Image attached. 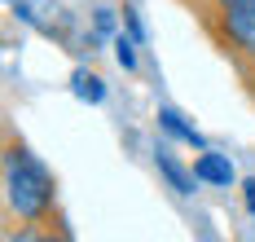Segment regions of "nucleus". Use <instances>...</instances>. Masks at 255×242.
Instances as JSON below:
<instances>
[{
	"label": "nucleus",
	"mask_w": 255,
	"mask_h": 242,
	"mask_svg": "<svg viewBox=\"0 0 255 242\" xmlns=\"http://www.w3.org/2000/svg\"><path fill=\"white\" fill-rule=\"evenodd\" d=\"M4 198L22 220H44L53 207V176L40 159H31L22 145L4 159Z\"/></svg>",
	"instance_id": "obj_1"
},
{
	"label": "nucleus",
	"mask_w": 255,
	"mask_h": 242,
	"mask_svg": "<svg viewBox=\"0 0 255 242\" xmlns=\"http://www.w3.org/2000/svg\"><path fill=\"white\" fill-rule=\"evenodd\" d=\"M211 27L238 57H255V0H211Z\"/></svg>",
	"instance_id": "obj_2"
},
{
	"label": "nucleus",
	"mask_w": 255,
	"mask_h": 242,
	"mask_svg": "<svg viewBox=\"0 0 255 242\" xmlns=\"http://www.w3.org/2000/svg\"><path fill=\"white\" fill-rule=\"evenodd\" d=\"M13 9H18V18L31 22L35 31H44V35H57L62 31V9L53 4V0H9Z\"/></svg>",
	"instance_id": "obj_3"
},
{
	"label": "nucleus",
	"mask_w": 255,
	"mask_h": 242,
	"mask_svg": "<svg viewBox=\"0 0 255 242\" xmlns=\"http://www.w3.org/2000/svg\"><path fill=\"white\" fill-rule=\"evenodd\" d=\"M194 176L198 181H207V185H229L233 181V167H229V159H220V154H198V163H194Z\"/></svg>",
	"instance_id": "obj_4"
},
{
	"label": "nucleus",
	"mask_w": 255,
	"mask_h": 242,
	"mask_svg": "<svg viewBox=\"0 0 255 242\" xmlns=\"http://www.w3.org/2000/svg\"><path fill=\"white\" fill-rule=\"evenodd\" d=\"M158 123H163L167 132H176L180 141H189V145H203V136L194 132L189 123H180V115H176V110H158Z\"/></svg>",
	"instance_id": "obj_5"
},
{
	"label": "nucleus",
	"mask_w": 255,
	"mask_h": 242,
	"mask_svg": "<svg viewBox=\"0 0 255 242\" xmlns=\"http://www.w3.org/2000/svg\"><path fill=\"white\" fill-rule=\"evenodd\" d=\"M75 93L84 102H102V80L97 75H75Z\"/></svg>",
	"instance_id": "obj_6"
},
{
	"label": "nucleus",
	"mask_w": 255,
	"mask_h": 242,
	"mask_svg": "<svg viewBox=\"0 0 255 242\" xmlns=\"http://www.w3.org/2000/svg\"><path fill=\"white\" fill-rule=\"evenodd\" d=\"M158 167L167 172V181H172V185H176L180 194H189V176H185V172H180V167H176L172 159H167V154H158Z\"/></svg>",
	"instance_id": "obj_7"
},
{
	"label": "nucleus",
	"mask_w": 255,
	"mask_h": 242,
	"mask_svg": "<svg viewBox=\"0 0 255 242\" xmlns=\"http://www.w3.org/2000/svg\"><path fill=\"white\" fill-rule=\"evenodd\" d=\"M115 53H119V62H124L128 71L136 66V53H132V40H124V35H119V40H115Z\"/></svg>",
	"instance_id": "obj_8"
},
{
	"label": "nucleus",
	"mask_w": 255,
	"mask_h": 242,
	"mask_svg": "<svg viewBox=\"0 0 255 242\" xmlns=\"http://www.w3.org/2000/svg\"><path fill=\"white\" fill-rule=\"evenodd\" d=\"M242 189H247V212L255 216V181H247V185H242Z\"/></svg>",
	"instance_id": "obj_9"
}]
</instances>
